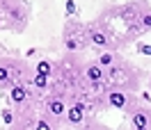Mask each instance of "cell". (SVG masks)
I'll return each instance as SVG.
<instances>
[{"instance_id":"cell-12","label":"cell","mask_w":151,"mask_h":130,"mask_svg":"<svg viewBox=\"0 0 151 130\" xmlns=\"http://www.w3.org/2000/svg\"><path fill=\"white\" fill-rule=\"evenodd\" d=\"M66 14H76V0H66Z\"/></svg>"},{"instance_id":"cell-7","label":"cell","mask_w":151,"mask_h":130,"mask_svg":"<svg viewBox=\"0 0 151 130\" xmlns=\"http://www.w3.org/2000/svg\"><path fill=\"white\" fill-rule=\"evenodd\" d=\"M32 82H35V87H39V89H46V87H48V75L37 73L35 78H32Z\"/></svg>"},{"instance_id":"cell-13","label":"cell","mask_w":151,"mask_h":130,"mask_svg":"<svg viewBox=\"0 0 151 130\" xmlns=\"http://www.w3.org/2000/svg\"><path fill=\"white\" fill-rule=\"evenodd\" d=\"M2 119H5V123H12V119H14V116H12L9 110H5V112H2Z\"/></svg>"},{"instance_id":"cell-16","label":"cell","mask_w":151,"mask_h":130,"mask_svg":"<svg viewBox=\"0 0 151 130\" xmlns=\"http://www.w3.org/2000/svg\"><path fill=\"white\" fill-rule=\"evenodd\" d=\"M66 48H69V50H76V48H78V44H76V41H66Z\"/></svg>"},{"instance_id":"cell-11","label":"cell","mask_w":151,"mask_h":130,"mask_svg":"<svg viewBox=\"0 0 151 130\" xmlns=\"http://www.w3.org/2000/svg\"><path fill=\"white\" fill-rule=\"evenodd\" d=\"M9 80V69L7 66H0V84H5Z\"/></svg>"},{"instance_id":"cell-2","label":"cell","mask_w":151,"mask_h":130,"mask_svg":"<svg viewBox=\"0 0 151 130\" xmlns=\"http://www.w3.org/2000/svg\"><path fill=\"white\" fill-rule=\"evenodd\" d=\"M66 119L71 121V123H80V121L85 119V110L80 107V105H76V107H71V110H66Z\"/></svg>"},{"instance_id":"cell-6","label":"cell","mask_w":151,"mask_h":130,"mask_svg":"<svg viewBox=\"0 0 151 130\" xmlns=\"http://www.w3.org/2000/svg\"><path fill=\"white\" fill-rule=\"evenodd\" d=\"M133 126H135V128H147V126H149L147 114H144V112H135V114H133Z\"/></svg>"},{"instance_id":"cell-3","label":"cell","mask_w":151,"mask_h":130,"mask_svg":"<svg viewBox=\"0 0 151 130\" xmlns=\"http://www.w3.org/2000/svg\"><path fill=\"white\" fill-rule=\"evenodd\" d=\"M108 101H110L112 107H119V110H122V107H126V101H128V98H126V94H122V91H112L108 96Z\"/></svg>"},{"instance_id":"cell-15","label":"cell","mask_w":151,"mask_h":130,"mask_svg":"<svg viewBox=\"0 0 151 130\" xmlns=\"http://www.w3.org/2000/svg\"><path fill=\"white\" fill-rule=\"evenodd\" d=\"M140 53H144V55H151V46H140Z\"/></svg>"},{"instance_id":"cell-14","label":"cell","mask_w":151,"mask_h":130,"mask_svg":"<svg viewBox=\"0 0 151 130\" xmlns=\"http://www.w3.org/2000/svg\"><path fill=\"white\" fill-rule=\"evenodd\" d=\"M37 128H41V130H48L50 126H48V121H39V123H37Z\"/></svg>"},{"instance_id":"cell-5","label":"cell","mask_w":151,"mask_h":130,"mask_svg":"<svg viewBox=\"0 0 151 130\" xmlns=\"http://www.w3.org/2000/svg\"><path fill=\"white\" fill-rule=\"evenodd\" d=\"M48 112H50V114H53V116H62V114H64L66 112V107H64V103L62 101H50L48 103Z\"/></svg>"},{"instance_id":"cell-8","label":"cell","mask_w":151,"mask_h":130,"mask_svg":"<svg viewBox=\"0 0 151 130\" xmlns=\"http://www.w3.org/2000/svg\"><path fill=\"white\" fill-rule=\"evenodd\" d=\"M37 73L50 75V62H46V59H41V62H37Z\"/></svg>"},{"instance_id":"cell-4","label":"cell","mask_w":151,"mask_h":130,"mask_svg":"<svg viewBox=\"0 0 151 130\" xmlns=\"http://www.w3.org/2000/svg\"><path fill=\"white\" fill-rule=\"evenodd\" d=\"M25 98H28V89L21 87V84H14V87H12V101L14 103H23Z\"/></svg>"},{"instance_id":"cell-10","label":"cell","mask_w":151,"mask_h":130,"mask_svg":"<svg viewBox=\"0 0 151 130\" xmlns=\"http://www.w3.org/2000/svg\"><path fill=\"white\" fill-rule=\"evenodd\" d=\"M114 62V57H112V53H103V55L99 57V66H110Z\"/></svg>"},{"instance_id":"cell-17","label":"cell","mask_w":151,"mask_h":130,"mask_svg":"<svg viewBox=\"0 0 151 130\" xmlns=\"http://www.w3.org/2000/svg\"><path fill=\"white\" fill-rule=\"evenodd\" d=\"M144 25H147V28H151V16H144Z\"/></svg>"},{"instance_id":"cell-9","label":"cell","mask_w":151,"mask_h":130,"mask_svg":"<svg viewBox=\"0 0 151 130\" xmlns=\"http://www.w3.org/2000/svg\"><path fill=\"white\" fill-rule=\"evenodd\" d=\"M92 44H96V46H105V44H108V37L101 34V32H94V34H92Z\"/></svg>"},{"instance_id":"cell-1","label":"cell","mask_w":151,"mask_h":130,"mask_svg":"<svg viewBox=\"0 0 151 130\" xmlns=\"http://www.w3.org/2000/svg\"><path fill=\"white\" fill-rule=\"evenodd\" d=\"M85 78L89 80V82H101V80H103V66H99V64H92V66H87V71H85Z\"/></svg>"}]
</instances>
